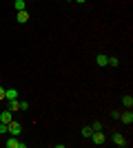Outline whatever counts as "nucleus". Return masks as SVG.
Instances as JSON below:
<instances>
[{"label":"nucleus","instance_id":"6e6552de","mask_svg":"<svg viewBox=\"0 0 133 148\" xmlns=\"http://www.w3.org/2000/svg\"><path fill=\"white\" fill-rule=\"evenodd\" d=\"M120 119H122V124H133V115H131V108H127V113H120Z\"/></svg>","mask_w":133,"mask_h":148},{"label":"nucleus","instance_id":"f3484780","mask_svg":"<svg viewBox=\"0 0 133 148\" xmlns=\"http://www.w3.org/2000/svg\"><path fill=\"white\" fill-rule=\"evenodd\" d=\"M0 99H5V86H0Z\"/></svg>","mask_w":133,"mask_h":148},{"label":"nucleus","instance_id":"2eb2a0df","mask_svg":"<svg viewBox=\"0 0 133 148\" xmlns=\"http://www.w3.org/2000/svg\"><path fill=\"white\" fill-rule=\"evenodd\" d=\"M91 128H93V130H102V122H93V124H91Z\"/></svg>","mask_w":133,"mask_h":148},{"label":"nucleus","instance_id":"f03ea898","mask_svg":"<svg viewBox=\"0 0 133 148\" xmlns=\"http://www.w3.org/2000/svg\"><path fill=\"white\" fill-rule=\"evenodd\" d=\"M5 146H7V148H25L27 144H25V142H20L16 135H11V137H9V139L5 142Z\"/></svg>","mask_w":133,"mask_h":148},{"label":"nucleus","instance_id":"9b49d317","mask_svg":"<svg viewBox=\"0 0 133 148\" xmlns=\"http://www.w3.org/2000/svg\"><path fill=\"white\" fill-rule=\"evenodd\" d=\"M9 111H20V99H9Z\"/></svg>","mask_w":133,"mask_h":148},{"label":"nucleus","instance_id":"7ed1b4c3","mask_svg":"<svg viewBox=\"0 0 133 148\" xmlns=\"http://www.w3.org/2000/svg\"><path fill=\"white\" fill-rule=\"evenodd\" d=\"M91 139H93L95 146H102V144L107 142V137H104V133H102V130H93V133H91Z\"/></svg>","mask_w":133,"mask_h":148},{"label":"nucleus","instance_id":"20e7f679","mask_svg":"<svg viewBox=\"0 0 133 148\" xmlns=\"http://www.w3.org/2000/svg\"><path fill=\"white\" fill-rule=\"evenodd\" d=\"M111 142H113L115 144V146H127V137H124V135H120V133H115V135L113 137H111Z\"/></svg>","mask_w":133,"mask_h":148},{"label":"nucleus","instance_id":"9d476101","mask_svg":"<svg viewBox=\"0 0 133 148\" xmlns=\"http://www.w3.org/2000/svg\"><path fill=\"white\" fill-rule=\"evenodd\" d=\"M13 7H16V11H25V9H27V2H25V0H16Z\"/></svg>","mask_w":133,"mask_h":148},{"label":"nucleus","instance_id":"f8f14e48","mask_svg":"<svg viewBox=\"0 0 133 148\" xmlns=\"http://www.w3.org/2000/svg\"><path fill=\"white\" fill-rule=\"evenodd\" d=\"M122 104L127 106V108H131V106H133V97H131V95H122Z\"/></svg>","mask_w":133,"mask_h":148},{"label":"nucleus","instance_id":"6ab92c4d","mask_svg":"<svg viewBox=\"0 0 133 148\" xmlns=\"http://www.w3.org/2000/svg\"><path fill=\"white\" fill-rule=\"evenodd\" d=\"M67 2H73V0H67Z\"/></svg>","mask_w":133,"mask_h":148},{"label":"nucleus","instance_id":"f257e3e1","mask_svg":"<svg viewBox=\"0 0 133 148\" xmlns=\"http://www.w3.org/2000/svg\"><path fill=\"white\" fill-rule=\"evenodd\" d=\"M7 133H9V135H16V137H18L20 133H22V124H20V122H13V119H11V122L7 124Z\"/></svg>","mask_w":133,"mask_h":148},{"label":"nucleus","instance_id":"dca6fc26","mask_svg":"<svg viewBox=\"0 0 133 148\" xmlns=\"http://www.w3.org/2000/svg\"><path fill=\"white\" fill-rule=\"evenodd\" d=\"M5 133H7V124L0 122V135H5Z\"/></svg>","mask_w":133,"mask_h":148},{"label":"nucleus","instance_id":"39448f33","mask_svg":"<svg viewBox=\"0 0 133 148\" xmlns=\"http://www.w3.org/2000/svg\"><path fill=\"white\" fill-rule=\"evenodd\" d=\"M95 64H98V66H107L109 64V56L107 53H98V56H95Z\"/></svg>","mask_w":133,"mask_h":148},{"label":"nucleus","instance_id":"ddd939ff","mask_svg":"<svg viewBox=\"0 0 133 148\" xmlns=\"http://www.w3.org/2000/svg\"><path fill=\"white\" fill-rule=\"evenodd\" d=\"M118 64H120L118 58H115V56H109V64H107V66H118Z\"/></svg>","mask_w":133,"mask_h":148},{"label":"nucleus","instance_id":"4468645a","mask_svg":"<svg viewBox=\"0 0 133 148\" xmlns=\"http://www.w3.org/2000/svg\"><path fill=\"white\" fill-rule=\"evenodd\" d=\"M91 133H93L91 126H84V128H82V137H91Z\"/></svg>","mask_w":133,"mask_h":148},{"label":"nucleus","instance_id":"423d86ee","mask_svg":"<svg viewBox=\"0 0 133 148\" xmlns=\"http://www.w3.org/2000/svg\"><path fill=\"white\" fill-rule=\"evenodd\" d=\"M5 99H18V88H5Z\"/></svg>","mask_w":133,"mask_h":148},{"label":"nucleus","instance_id":"0eeeda50","mask_svg":"<svg viewBox=\"0 0 133 148\" xmlns=\"http://www.w3.org/2000/svg\"><path fill=\"white\" fill-rule=\"evenodd\" d=\"M11 119H13V111H9V108H7V111H2V113H0V122L9 124Z\"/></svg>","mask_w":133,"mask_h":148},{"label":"nucleus","instance_id":"1a4fd4ad","mask_svg":"<svg viewBox=\"0 0 133 148\" xmlns=\"http://www.w3.org/2000/svg\"><path fill=\"white\" fill-rule=\"evenodd\" d=\"M16 20H18L20 25H25V22H29V13H27V11H18V16H16Z\"/></svg>","mask_w":133,"mask_h":148},{"label":"nucleus","instance_id":"a211bd4d","mask_svg":"<svg viewBox=\"0 0 133 148\" xmlns=\"http://www.w3.org/2000/svg\"><path fill=\"white\" fill-rule=\"evenodd\" d=\"M73 2H80V5H82V2H87V0H73Z\"/></svg>","mask_w":133,"mask_h":148}]
</instances>
